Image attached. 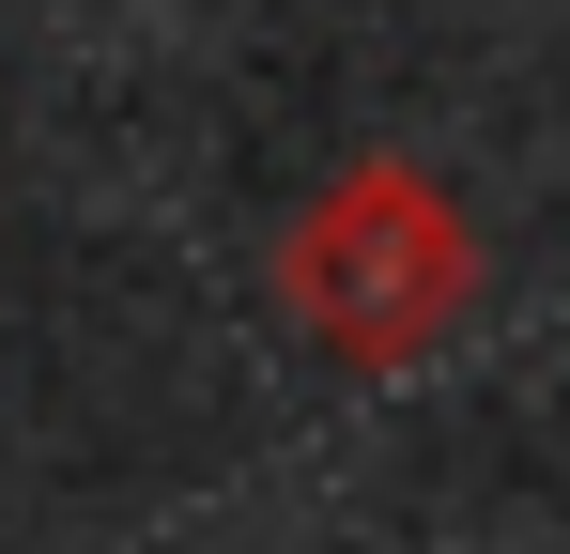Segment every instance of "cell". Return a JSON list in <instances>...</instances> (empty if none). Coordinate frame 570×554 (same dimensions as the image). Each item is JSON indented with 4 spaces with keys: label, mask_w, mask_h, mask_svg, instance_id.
<instances>
[{
    "label": "cell",
    "mask_w": 570,
    "mask_h": 554,
    "mask_svg": "<svg viewBox=\"0 0 570 554\" xmlns=\"http://www.w3.org/2000/svg\"><path fill=\"white\" fill-rule=\"evenodd\" d=\"M278 308L324 339V355H355V369L432 355V339L478 308V231H463V200L416 170V155L340 170V185L278 231Z\"/></svg>",
    "instance_id": "6da1fadb"
}]
</instances>
